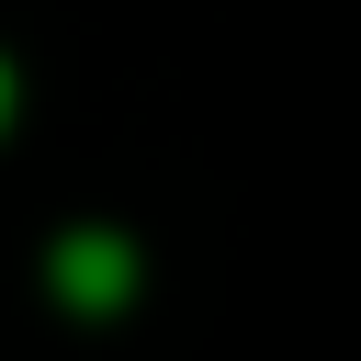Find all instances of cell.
<instances>
[{"label": "cell", "mask_w": 361, "mask_h": 361, "mask_svg": "<svg viewBox=\"0 0 361 361\" xmlns=\"http://www.w3.org/2000/svg\"><path fill=\"white\" fill-rule=\"evenodd\" d=\"M56 293L68 305H124L135 293V248L124 237H68L56 248Z\"/></svg>", "instance_id": "cell-1"}, {"label": "cell", "mask_w": 361, "mask_h": 361, "mask_svg": "<svg viewBox=\"0 0 361 361\" xmlns=\"http://www.w3.org/2000/svg\"><path fill=\"white\" fill-rule=\"evenodd\" d=\"M0 124H11V68H0Z\"/></svg>", "instance_id": "cell-2"}]
</instances>
